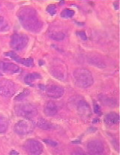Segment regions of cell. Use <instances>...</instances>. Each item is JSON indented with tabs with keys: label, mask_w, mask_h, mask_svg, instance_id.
Wrapping results in <instances>:
<instances>
[{
	"label": "cell",
	"mask_w": 120,
	"mask_h": 155,
	"mask_svg": "<svg viewBox=\"0 0 120 155\" xmlns=\"http://www.w3.org/2000/svg\"><path fill=\"white\" fill-rule=\"evenodd\" d=\"M36 125L38 127H39L40 129L45 130H52L54 129L55 127L54 124L49 123L45 119H39L36 122Z\"/></svg>",
	"instance_id": "obj_16"
},
{
	"label": "cell",
	"mask_w": 120,
	"mask_h": 155,
	"mask_svg": "<svg viewBox=\"0 0 120 155\" xmlns=\"http://www.w3.org/2000/svg\"><path fill=\"white\" fill-rule=\"evenodd\" d=\"M39 87L41 88L42 91L45 92V94L48 96V97L52 99H59L63 97L64 94V89L63 87L57 85H39Z\"/></svg>",
	"instance_id": "obj_5"
},
{
	"label": "cell",
	"mask_w": 120,
	"mask_h": 155,
	"mask_svg": "<svg viewBox=\"0 0 120 155\" xmlns=\"http://www.w3.org/2000/svg\"><path fill=\"white\" fill-rule=\"evenodd\" d=\"M42 78V76L39 73H29L26 77L24 78V81L25 83L29 86H33L34 83L36 81L40 80Z\"/></svg>",
	"instance_id": "obj_15"
},
{
	"label": "cell",
	"mask_w": 120,
	"mask_h": 155,
	"mask_svg": "<svg viewBox=\"0 0 120 155\" xmlns=\"http://www.w3.org/2000/svg\"><path fill=\"white\" fill-rule=\"evenodd\" d=\"M78 111L82 115L88 116L91 114V108L86 101L82 100L78 104Z\"/></svg>",
	"instance_id": "obj_14"
},
{
	"label": "cell",
	"mask_w": 120,
	"mask_h": 155,
	"mask_svg": "<svg viewBox=\"0 0 120 155\" xmlns=\"http://www.w3.org/2000/svg\"><path fill=\"white\" fill-rule=\"evenodd\" d=\"M9 127L8 120L4 117H0V133H5Z\"/></svg>",
	"instance_id": "obj_19"
},
{
	"label": "cell",
	"mask_w": 120,
	"mask_h": 155,
	"mask_svg": "<svg viewBox=\"0 0 120 155\" xmlns=\"http://www.w3.org/2000/svg\"><path fill=\"white\" fill-rule=\"evenodd\" d=\"M17 87L14 82L9 80L0 81V95L5 97H12L15 95Z\"/></svg>",
	"instance_id": "obj_6"
},
{
	"label": "cell",
	"mask_w": 120,
	"mask_h": 155,
	"mask_svg": "<svg viewBox=\"0 0 120 155\" xmlns=\"http://www.w3.org/2000/svg\"><path fill=\"white\" fill-rule=\"evenodd\" d=\"M73 81L76 86L81 88H88L94 84V78L88 69L79 68L73 72Z\"/></svg>",
	"instance_id": "obj_2"
},
{
	"label": "cell",
	"mask_w": 120,
	"mask_h": 155,
	"mask_svg": "<svg viewBox=\"0 0 120 155\" xmlns=\"http://www.w3.org/2000/svg\"><path fill=\"white\" fill-rule=\"evenodd\" d=\"M46 11H47V12L49 15L53 16V15H56V13H57V7H56L55 5H50L47 7Z\"/></svg>",
	"instance_id": "obj_23"
},
{
	"label": "cell",
	"mask_w": 120,
	"mask_h": 155,
	"mask_svg": "<svg viewBox=\"0 0 120 155\" xmlns=\"http://www.w3.org/2000/svg\"><path fill=\"white\" fill-rule=\"evenodd\" d=\"M15 132L18 135L24 136V135L29 134L33 133L34 130V125L33 124L31 123L29 120H22L20 121L17 122L15 125Z\"/></svg>",
	"instance_id": "obj_7"
},
{
	"label": "cell",
	"mask_w": 120,
	"mask_h": 155,
	"mask_svg": "<svg viewBox=\"0 0 120 155\" xmlns=\"http://www.w3.org/2000/svg\"><path fill=\"white\" fill-rule=\"evenodd\" d=\"M20 68L16 64L9 62H0V72L8 74H15L19 72Z\"/></svg>",
	"instance_id": "obj_11"
},
{
	"label": "cell",
	"mask_w": 120,
	"mask_h": 155,
	"mask_svg": "<svg viewBox=\"0 0 120 155\" xmlns=\"http://www.w3.org/2000/svg\"><path fill=\"white\" fill-rule=\"evenodd\" d=\"M75 15V12L72 9L70 8H66L61 12L60 14V16L62 18H64V19H69V18H72Z\"/></svg>",
	"instance_id": "obj_20"
},
{
	"label": "cell",
	"mask_w": 120,
	"mask_h": 155,
	"mask_svg": "<svg viewBox=\"0 0 120 155\" xmlns=\"http://www.w3.org/2000/svg\"><path fill=\"white\" fill-rule=\"evenodd\" d=\"M5 55L6 57H10V58L13 59L15 62L20 63V64L24 65V66H26V67H32V66H34V61L33 58H21V57H19L18 54H15V53L13 51L6 52L5 54Z\"/></svg>",
	"instance_id": "obj_10"
},
{
	"label": "cell",
	"mask_w": 120,
	"mask_h": 155,
	"mask_svg": "<svg viewBox=\"0 0 120 155\" xmlns=\"http://www.w3.org/2000/svg\"><path fill=\"white\" fill-rule=\"evenodd\" d=\"M18 20L23 27L32 32H39L43 26L36 11L31 7H23L18 11Z\"/></svg>",
	"instance_id": "obj_1"
},
{
	"label": "cell",
	"mask_w": 120,
	"mask_h": 155,
	"mask_svg": "<svg viewBox=\"0 0 120 155\" xmlns=\"http://www.w3.org/2000/svg\"><path fill=\"white\" fill-rule=\"evenodd\" d=\"M76 151H74V152H73L72 154H85V153L83 152L82 149H77Z\"/></svg>",
	"instance_id": "obj_27"
},
{
	"label": "cell",
	"mask_w": 120,
	"mask_h": 155,
	"mask_svg": "<svg viewBox=\"0 0 120 155\" xmlns=\"http://www.w3.org/2000/svg\"><path fill=\"white\" fill-rule=\"evenodd\" d=\"M29 91L28 89H24L22 92L20 93L18 96H16V97L15 98V100L16 101H21V100H24L25 98L29 96Z\"/></svg>",
	"instance_id": "obj_22"
},
{
	"label": "cell",
	"mask_w": 120,
	"mask_h": 155,
	"mask_svg": "<svg viewBox=\"0 0 120 155\" xmlns=\"http://www.w3.org/2000/svg\"><path fill=\"white\" fill-rule=\"evenodd\" d=\"M43 142H46V144H48V145H51V146H53V147L57 146V145H58L57 142H54V141L51 140V139H45V140H43Z\"/></svg>",
	"instance_id": "obj_25"
},
{
	"label": "cell",
	"mask_w": 120,
	"mask_h": 155,
	"mask_svg": "<svg viewBox=\"0 0 120 155\" xmlns=\"http://www.w3.org/2000/svg\"><path fill=\"white\" fill-rule=\"evenodd\" d=\"M94 112L96 113V114H101V108H100L99 105H98V104H96V103H94Z\"/></svg>",
	"instance_id": "obj_26"
},
{
	"label": "cell",
	"mask_w": 120,
	"mask_h": 155,
	"mask_svg": "<svg viewBox=\"0 0 120 155\" xmlns=\"http://www.w3.org/2000/svg\"><path fill=\"white\" fill-rule=\"evenodd\" d=\"M76 35H77L79 37H80V38H82V40H84V41L87 40L86 33H85L84 31H79V32H76Z\"/></svg>",
	"instance_id": "obj_24"
},
{
	"label": "cell",
	"mask_w": 120,
	"mask_h": 155,
	"mask_svg": "<svg viewBox=\"0 0 120 155\" xmlns=\"http://www.w3.org/2000/svg\"><path fill=\"white\" fill-rule=\"evenodd\" d=\"M24 149L29 154H41L43 151V146L39 141L35 139H29L24 142Z\"/></svg>",
	"instance_id": "obj_8"
},
{
	"label": "cell",
	"mask_w": 120,
	"mask_h": 155,
	"mask_svg": "<svg viewBox=\"0 0 120 155\" xmlns=\"http://www.w3.org/2000/svg\"><path fill=\"white\" fill-rule=\"evenodd\" d=\"M29 41V38L24 34L15 33L12 36L10 45L15 51H22L26 47Z\"/></svg>",
	"instance_id": "obj_4"
},
{
	"label": "cell",
	"mask_w": 120,
	"mask_h": 155,
	"mask_svg": "<svg viewBox=\"0 0 120 155\" xmlns=\"http://www.w3.org/2000/svg\"><path fill=\"white\" fill-rule=\"evenodd\" d=\"M9 154L10 155H18L19 154V152H18V151H15V150H12V151H11L10 153H9Z\"/></svg>",
	"instance_id": "obj_28"
},
{
	"label": "cell",
	"mask_w": 120,
	"mask_h": 155,
	"mask_svg": "<svg viewBox=\"0 0 120 155\" xmlns=\"http://www.w3.org/2000/svg\"><path fill=\"white\" fill-rule=\"evenodd\" d=\"M51 72L56 78L59 79V80H63L65 78V72L60 66L54 67L51 69Z\"/></svg>",
	"instance_id": "obj_17"
},
{
	"label": "cell",
	"mask_w": 120,
	"mask_h": 155,
	"mask_svg": "<svg viewBox=\"0 0 120 155\" xmlns=\"http://www.w3.org/2000/svg\"><path fill=\"white\" fill-rule=\"evenodd\" d=\"M87 149L91 154H99L104 152V145L101 141L94 139L88 142L87 145Z\"/></svg>",
	"instance_id": "obj_9"
},
{
	"label": "cell",
	"mask_w": 120,
	"mask_h": 155,
	"mask_svg": "<svg viewBox=\"0 0 120 155\" xmlns=\"http://www.w3.org/2000/svg\"><path fill=\"white\" fill-rule=\"evenodd\" d=\"M104 122L108 126H115L119 124V115L115 112L109 113L104 117Z\"/></svg>",
	"instance_id": "obj_13"
},
{
	"label": "cell",
	"mask_w": 120,
	"mask_h": 155,
	"mask_svg": "<svg viewBox=\"0 0 120 155\" xmlns=\"http://www.w3.org/2000/svg\"><path fill=\"white\" fill-rule=\"evenodd\" d=\"M9 30V25L3 17H0V32Z\"/></svg>",
	"instance_id": "obj_21"
},
{
	"label": "cell",
	"mask_w": 120,
	"mask_h": 155,
	"mask_svg": "<svg viewBox=\"0 0 120 155\" xmlns=\"http://www.w3.org/2000/svg\"><path fill=\"white\" fill-rule=\"evenodd\" d=\"M58 112V107L53 102H48L44 107V113L48 117L56 115Z\"/></svg>",
	"instance_id": "obj_12"
},
{
	"label": "cell",
	"mask_w": 120,
	"mask_h": 155,
	"mask_svg": "<svg viewBox=\"0 0 120 155\" xmlns=\"http://www.w3.org/2000/svg\"><path fill=\"white\" fill-rule=\"evenodd\" d=\"M1 75H2V74H1V73H0V76H1Z\"/></svg>",
	"instance_id": "obj_29"
},
{
	"label": "cell",
	"mask_w": 120,
	"mask_h": 155,
	"mask_svg": "<svg viewBox=\"0 0 120 155\" xmlns=\"http://www.w3.org/2000/svg\"><path fill=\"white\" fill-rule=\"evenodd\" d=\"M15 111L17 115L24 117L27 120H31L38 114L36 107L30 103H22L16 105L15 108Z\"/></svg>",
	"instance_id": "obj_3"
},
{
	"label": "cell",
	"mask_w": 120,
	"mask_h": 155,
	"mask_svg": "<svg viewBox=\"0 0 120 155\" xmlns=\"http://www.w3.org/2000/svg\"><path fill=\"white\" fill-rule=\"evenodd\" d=\"M48 36L54 41H63L65 38V34L62 32H51Z\"/></svg>",
	"instance_id": "obj_18"
}]
</instances>
